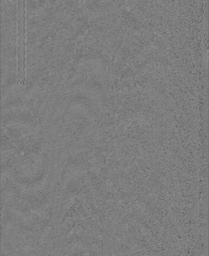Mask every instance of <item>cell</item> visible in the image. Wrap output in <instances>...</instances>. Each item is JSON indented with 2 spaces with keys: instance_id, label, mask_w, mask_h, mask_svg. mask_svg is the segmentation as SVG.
Wrapping results in <instances>:
<instances>
[{
  "instance_id": "1",
  "label": "cell",
  "mask_w": 209,
  "mask_h": 256,
  "mask_svg": "<svg viewBox=\"0 0 209 256\" xmlns=\"http://www.w3.org/2000/svg\"><path fill=\"white\" fill-rule=\"evenodd\" d=\"M25 2L17 1V79L20 84H24L25 72Z\"/></svg>"
}]
</instances>
